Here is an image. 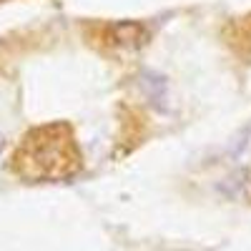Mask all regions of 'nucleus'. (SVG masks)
Masks as SVG:
<instances>
[{
  "label": "nucleus",
  "mask_w": 251,
  "mask_h": 251,
  "mask_svg": "<svg viewBox=\"0 0 251 251\" xmlns=\"http://www.w3.org/2000/svg\"><path fill=\"white\" fill-rule=\"evenodd\" d=\"M10 174L28 183H58L83 171V151L66 121H53L30 128L8 161Z\"/></svg>",
  "instance_id": "f257e3e1"
},
{
  "label": "nucleus",
  "mask_w": 251,
  "mask_h": 251,
  "mask_svg": "<svg viewBox=\"0 0 251 251\" xmlns=\"http://www.w3.org/2000/svg\"><path fill=\"white\" fill-rule=\"evenodd\" d=\"M88 43L103 53L131 50L149 43V30L141 23H93L88 28Z\"/></svg>",
  "instance_id": "f03ea898"
},
{
  "label": "nucleus",
  "mask_w": 251,
  "mask_h": 251,
  "mask_svg": "<svg viewBox=\"0 0 251 251\" xmlns=\"http://www.w3.org/2000/svg\"><path fill=\"white\" fill-rule=\"evenodd\" d=\"M246 35H249V40H251V18H249V23H246Z\"/></svg>",
  "instance_id": "7ed1b4c3"
},
{
  "label": "nucleus",
  "mask_w": 251,
  "mask_h": 251,
  "mask_svg": "<svg viewBox=\"0 0 251 251\" xmlns=\"http://www.w3.org/2000/svg\"><path fill=\"white\" fill-rule=\"evenodd\" d=\"M0 3H5V0H0Z\"/></svg>",
  "instance_id": "20e7f679"
}]
</instances>
